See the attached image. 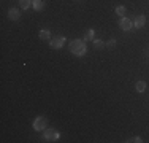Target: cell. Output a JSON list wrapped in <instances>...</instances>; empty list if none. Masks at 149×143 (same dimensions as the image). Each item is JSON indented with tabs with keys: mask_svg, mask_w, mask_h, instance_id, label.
Returning <instances> with one entry per match:
<instances>
[{
	"mask_svg": "<svg viewBox=\"0 0 149 143\" xmlns=\"http://www.w3.org/2000/svg\"><path fill=\"white\" fill-rule=\"evenodd\" d=\"M116 14H119L120 18H124V14H125V6H124V5L116 6Z\"/></svg>",
	"mask_w": 149,
	"mask_h": 143,
	"instance_id": "13",
	"label": "cell"
},
{
	"mask_svg": "<svg viewBox=\"0 0 149 143\" xmlns=\"http://www.w3.org/2000/svg\"><path fill=\"white\" fill-rule=\"evenodd\" d=\"M144 24H146V16L140 14V16H136V18H135V21H133V27L141 29V27H144Z\"/></svg>",
	"mask_w": 149,
	"mask_h": 143,
	"instance_id": "6",
	"label": "cell"
},
{
	"mask_svg": "<svg viewBox=\"0 0 149 143\" xmlns=\"http://www.w3.org/2000/svg\"><path fill=\"white\" fill-rule=\"evenodd\" d=\"M38 37L41 38V40H51V32L43 29V30H40V34H38Z\"/></svg>",
	"mask_w": 149,
	"mask_h": 143,
	"instance_id": "11",
	"label": "cell"
},
{
	"mask_svg": "<svg viewBox=\"0 0 149 143\" xmlns=\"http://www.w3.org/2000/svg\"><path fill=\"white\" fill-rule=\"evenodd\" d=\"M43 137H45V140H48V142H57L59 137H60V134L56 130V129H45V130H43Z\"/></svg>",
	"mask_w": 149,
	"mask_h": 143,
	"instance_id": "2",
	"label": "cell"
},
{
	"mask_svg": "<svg viewBox=\"0 0 149 143\" xmlns=\"http://www.w3.org/2000/svg\"><path fill=\"white\" fill-rule=\"evenodd\" d=\"M32 6H33L35 11H41V10L45 8V2L43 0H33V2H32Z\"/></svg>",
	"mask_w": 149,
	"mask_h": 143,
	"instance_id": "8",
	"label": "cell"
},
{
	"mask_svg": "<svg viewBox=\"0 0 149 143\" xmlns=\"http://www.w3.org/2000/svg\"><path fill=\"white\" fill-rule=\"evenodd\" d=\"M119 27L122 29V30H130V29L133 27V22L129 19V18H120V21H119Z\"/></svg>",
	"mask_w": 149,
	"mask_h": 143,
	"instance_id": "5",
	"label": "cell"
},
{
	"mask_svg": "<svg viewBox=\"0 0 149 143\" xmlns=\"http://www.w3.org/2000/svg\"><path fill=\"white\" fill-rule=\"evenodd\" d=\"M46 127H48V119H46L45 116H38V118H35V121H33V129H35V130L43 132Z\"/></svg>",
	"mask_w": 149,
	"mask_h": 143,
	"instance_id": "3",
	"label": "cell"
},
{
	"mask_svg": "<svg viewBox=\"0 0 149 143\" xmlns=\"http://www.w3.org/2000/svg\"><path fill=\"white\" fill-rule=\"evenodd\" d=\"M8 18H10L11 21H17V19L21 18V11H19L17 8H11V10L8 11Z\"/></svg>",
	"mask_w": 149,
	"mask_h": 143,
	"instance_id": "7",
	"label": "cell"
},
{
	"mask_svg": "<svg viewBox=\"0 0 149 143\" xmlns=\"http://www.w3.org/2000/svg\"><path fill=\"white\" fill-rule=\"evenodd\" d=\"M94 46L97 49H102V48H105V43L102 41V40H97V38H95V40H94Z\"/></svg>",
	"mask_w": 149,
	"mask_h": 143,
	"instance_id": "14",
	"label": "cell"
},
{
	"mask_svg": "<svg viewBox=\"0 0 149 143\" xmlns=\"http://www.w3.org/2000/svg\"><path fill=\"white\" fill-rule=\"evenodd\" d=\"M127 142H129V143H141L143 140H141L140 137H133V138H130V140H127Z\"/></svg>",
	"mask_w": 149,
	"mask_h": 143,
	"instance_id": "15",
	"label": "cell"
},
{
	"mask_svg": "<svg viewBox=\"0 0 149 143\" xmlns=\"http://www.w3.org/2000/svg\"><path fill=\"white\" fill-rule=\"evenodd\" d=\"M84 40L86 41H94L95 40V32L92 30V29H89V30L84 34Z\"/></svg>",
	"mask_w": 149,
	"mask_h": 143,
	"instance_id": "10",
	"label": "cell"
},
{
	"mask_svg": "<svg viewBox=\"0 0 149 143\" xmlns=\"http://www.w3.org/2000/svg\"><path fill=\"white\" fill-rule=\"evenodd\" d=\"M135 89H136V92H144L146 91V81H136L135 83Z\"/></svg>",
	"mask_w": 149,
	"mask_h": 143,
	"instance_id": "9",
	"label": "cell"
},
{
	"mask_svg": "<svg viewBox=\"0 0 149 143\" xmlns=\"http://www.w3.org/2000/svg\"><path fill=\"white\" fill-rule=\"evenodd\" d=\"M106 46H108V48H114V46H116V40H114V38H111V40L106 43Z\"/></svg>",
	"mask_w": 149,
	"mask_h": 143,
	"instance_id": "16",
	"label": "cell"
},
{
	"mask_svg": "<svg viewBox=\"0 0 149 143\" xmlns=\"http://www.w3.org/2000/svg\"><path fill=\"white\" fill-rule=\"evenodd\" d=\"M70 51H72L74 56L81 57V56H84L87 53V46L83 40H73L72 43H70Z\"/></svg>",
	"mask_w": 149,
	"mask_h": 143,
	"instance_id": "1",
	"label": "cell"
},
{
	"mask_svg": "<svg viewBox=\"0 0 149 143\" xmlns=\"http://www.w3.org/2000/svg\"><path fill=\"white\" fill-rule=\"evenodd\" d=\"M49 45H51L52 49H60L63 45H65V37H56V38H51L49 40Z\"/></svg>",
	"mask_w": 149,
	"mask_h": 143,
	"instance_id": "4",
	"label": "cell"
},
{
	"mask_svg": "<svg viewBox=\"0 0 149 143\" xmlns=\"http://www.w3.org/2000/svg\"><path fill=\"white\" fill-rule=\"evenodd\" d=\"M32 2H33V0H19V5L22 10H27L32 6Z\"/></svg>",
	"mask_w": 149,
	"mask_h": 143,
	"instance_id": "12",
	"label": "cell"
}]
</instances>
